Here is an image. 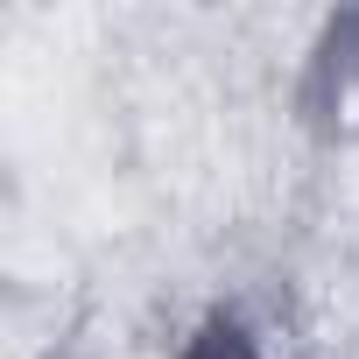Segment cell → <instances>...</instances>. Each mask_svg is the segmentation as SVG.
Segmentation results:
<instances>
[{
    "label": "cell",
    "instance_id": "6da1fadb",
    "mask_svg": "<svg viewBox=\"0 0 359 359\" xmlns=\"http://www.w3.org/2000/svg\"><path fill=\"white\" fill-rule=\"evenodd\" d=\"M352 92H359V8L324 29L317 71H310V106H352Z\"/></svg>",
    "mask_w": 359,
    "mask_h": 359
},
{
    "label": "cell",
    "instance_id": "7a4b0ae2",
    "mask_svg": "<svg viewBox=\"0 0 359 359\" xmlns=\"http://www.w3.org/2000/svg\"><path fill=\"white\" fill-rule=\"evenodd\" d=\"M176 359H268V352L247 338L240 317H205V324L184 338V352H176Z\"/></svg>",
    "mask_w": 359,
    "mask_h": 359
}]
</instances>
